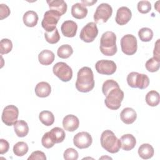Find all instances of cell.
<instances>
[{
    "instance_id": "30bf717a",
    "label": "cell",
    "mask_w": 160,
    "mask_h": 160,
    "mask_svg": "<svg viewBox=\"0 0 160 160\" xmlns=\"http://www.w3.org/2000/svg\"><path fill=\"white\" fill-rule=\"evenodd\" d=\"M98 34V29L97 25L94 22H88L85 25L81 31L79 38L86 42H91Z\"/></svg>"
},
{
    "instance_id": "ffe728a7",
    "label": "cell",
    "mask_w": 160,
    "mask_h": 160,
    "mask_svg": "<svg viewBox=\"0 0 160 160\" xmlns=\"http://www.w3.org/2000/svg\"><path fill=\"white\" fill-rule=\"evenodd\" d=\"M34 91L37 96L39 98H46L50 95L51 88L48 82L42 81L37 84Z\"/></svg>"
},
{
    "instance_id": "ba28073f",
    "label": "cell",
    "mask_w": 160,
    "mask_h": 160,
    "mask_svg": "<svg viewBox=\"0 0 160 160\" xmlns=\"http://www.w3.org/2000/svg\"><path fill=\"white\" fill-rule=\"evenodd\" d=\"M121 50L126 55H133L138 49L137 39L132 34L124 35L121 39Z\"/></svg>"
},
{
    "instance_id": "ab89813d",
    "label": "cell",
    "mask_w": 160,
    "mask_h": 160,
    "mask_svg": "<svg viewBox=\"0 0 160 160\" xmlns=\"http://www.w3.org/2000/svg\"><path fill=\"white\" fill-rule=\"evenodd\" d=\"M9 142L4 139H0V154H3L7 152L9 150Z\"/></svg>"
},
{
    "instance_id": "44dd1931",
    "label": "cell",
    "mask_w": 160,
    "mask_h": 160,
    "mask_svg": "<svg viewBox=\"0 0 160 160\" xmlns=\"http://www.w3.org/2000/svg\"><path fill=\"white\" fill-rule=\"evenodd\" d=\"M88 14V9L82 4L77 2L71 8V14L76 19H81L84 18Z\"/></svg>"
},
{
    "instance_id": "8fae6325",
    "label": "cell",
    "mask_w": 160,
    "mask_h": 160,
    "mask_svg": "<svg viewBox=\"0 0 160 160\" xmlns=\"http://www.w3.org/2000/svg\"><path fill=\"white\" fill-rule=\"evenodd\" d=\"M18 115V108L14 105H8L3 109L1 119L6 125L10 126L17 121Z\"/></svg>"
},
{
    "instance_id": "4316f807",
    "label": "cell",
    "mask_w": 160,
    "mask_h": 160,
    "mask_svg": "<svg viewBox=\"0 0 160 160\" xmlns=\"http://www.w3.org/2000/svg\"><path fill=\"white\" fill-rule=\"evenodd\" d=\"M39 118L40 121L45 126H51L54 122L53 114L49 111H42L39 113Z\"/></svg>"
},
{
    "instance_id": "1f68e13d",
    "label": "cell",
    "mask_w": 160,
    "mask_h": 160,
    "mask_svg": "<svg viewBox=\"0 0 160 160\" xmlns=\"http://www.w3.org/2000/svg\"><path fill=\"white\" fill-rule=\"evenodd\" d=\"M138 36L141 41L143 42H149L152 39L153 32L150 28H142L139 30Z\"/></svg>"
},
{
    "instance_id": "7402d4cb",
    "label": "cell",
    "mask_w": 160,
    "mask_h": 160,
    "mask_svg": "<svg viewBox=\"0 0 160 160\" xmlns=\"http://www.w3.org/2000/svg\"><path fill=\"white\" fill-rule=\"evenodd\" d=\"M54 58L55 56L54 52L48 49L42 51L38 55L39 62L42 65L45 66H48L52 64L54 60Z\"/></svg>"
},
{
    "instance_id": "f1b7e54d",
    "label": "cell",
    "mask_w": 160,
    "mask_h": 160,
    "mask_svg": "<svg viewBox=\"0 0 160 160\" xmlns=\"http://www.w3.org/2000/svg\"><path fill=\"white\" fill-rule=\"evenodd\" d=\"M28 149L27 143L23 141H19L14 145L13 152L17 156H22L28 152Z\"/></svg>"
},
{
    "instance_id": "d6986e66",
    "label": "cell",
    "mask_w": 160,
    "mask_h": 160,
    "mask_svg": "<svg viewBox=\"0 0 160 160\" xmlns=\"http://www.w3.org/2000/svg\"><path fill=\"white\" fill-rule=\"evenodd\" d=\"M50 10L58 12L60 16L64 14L67 11L68 6L66 2L63 0H50L47 1Z\"/></svg>"
},
{
    "instance_id": "d6a6232c",
    "label": "cell",
    "mask_w": 160,
    "mask_h": 160,
    "mask_svg": "<svg viewBox=\"0 0 160 160\" xmlns=\"http://www.w3.org/2000/svg\"><path fill=\"white\" fill-rule=\"evenodd\" d=\"M45 39L49 44H56L60 40V35L58 30L56 28L52 32H46L44 33Z\"/></svg>"
},
{
    "instance_id": "9a60e30c",
    "label": "cell",
    "mask_w": 160,
    "mask_h": 160,
    "mask_svg": "<svg viewBox=\"0 0 160 160\" xmlns=\"http://www.w3.org/2000/svg\"><path fill=\"white\" fill-rule=\"evenodd\" d=\"M62 126L66 131L73 132L79 128V119L73 114H68L63 118Z\"/></svg>"
},
{
    "instance_id": "60d3db41",
    "label": "cell",
    "mask_w": 160,
    "mask_h": 160,
    "mask_svg": "<svg viewBox=\"0 0 160 160\" xmlns=\"http://www.w3.org/2000/svg\"><path fill=\"white\" fill-rule=\"evenodd\" d=\"M153 55L154 58H156L158 59H160L159 57V39H158L157 41L155 43L154 49L153 51Z\"/></svg>"
},
{
    "instance_id": "f546056e",
    "label": "cell",
    "mask_w": 160,
    "mask_h": 160,
    "mask_svg": "<svg viewBox=\"0 0 160 160\" xmlns=\"http://www.w3.org/2000/svg\"><path fill=\"white\" fill-rule=\"evenodd\" d=\"M73 53L72 47L69 44L61 45L57 51L58 56L62 59H67L69 58Z\"/></svg>"
},
{
    "instance_id": "6da1fadb",
    "label": "cell",
    "mask_w": 160,
    "mask_h": 160,
    "mask_svg": "<svg viewBox=\"0 0 160 160\" xmlns=\"http://www.w3.org/2000/svg\"><path fill=\"white\" fill-rule=\"evenodd\" d=\"M102 91L106 96L104 103L107 108L112 110H117L121 107L124 95L116 81L112 79L104 81L102 86Z\"/></svg>"
},
{
    "instance_id": "5b68a950",
    "label": "cell",
    "mask_w": 160,
    "mask_h": 160,
    "mask_svg": "<svg viewBox=\"0 0 160 160\" xmlns=\"http://www.w3.org/2000/svg\"><path fill=\"white\" fill-rule=\"evenodd\" d=\"M127 82L128 85L131 88L144 89L149 86V79L144 74L131 72L127 76Z\"/></svg>"
},
{
    "instance_id": "4fadbf2b",
    "label": "cell",
    "mask_w": 160,
    "mask_h": 160,
    "mask_svg": "<svg viewBox=\"0 0 160 160\" xmlns=\"http://www.w3.org/2000/svg\"><path fill=\"white\" fill-rule=\"evenodd\" d=\"M92 142L91 136L88 132H80L77 133L73 138V143L79 149L89 148Z\"/></svg>"
},
{
    "instance_id": "f35d334b",
    "label": "cell",
    "mask_w": 160,
    "mask_h": 160,
    "mask_svg": "<svg viewBox=\"0 0 160 160\" xmlns=\"http://www.w3.org/2000/svg\"><path fill=\"white\" fill-rule=\"evenodd\" d=\"M10 14V9L9 7L4 4H0V19L2 20L4 18H6Z\"/></svg>"
},
{
    "instance_id": "277c9868",
    "label": "cell",
    "mask_w": 160,
    "mask_h": 160,
    "mask_svg": "<svg viewBox=\"0 0 160 160\" xmlns=\"http://www.w3.org/2000/svg\"><path fill=\"white\" fill-rule=\"evenodd\" d=\"M100 141L101 146L110 153H116L120 149V141L111 130H105L102 132Z\"/></svg>"
},
{
    "instance_id": "8d00e7d4",
    "label": "cell",
    "mask_w": 160,
    "mask_h": 160,
    "mask_svg": "<svg viewBox=\"0 0 160 160\" xmlns=\"http://www.w3.org/2000/svg\"><path fill=\"white\" fill-rule=\"evenodd\" d=\"M63 156L66 160H76L78 158V152L74 148H68L64 152Z\"/></svg>"
},
{
    "instance_id": "484cf974",
    "label": "cell",
    "mask_w": 160,
    "mask_h": 160,
    "mask_svg": "<svg viewBox=\"0 0 160 160\" xmlns=\"http://www.w3.org/2000/svg\"><path fill=\"white\" fill-rule=\"evenodd\" d=\"M159 94L156 91H150L146 95V102L150 106H156L159 103Z\"/></svg>"
},
{
    "instance_id": "603a6c76",
    "label": "cell",
    "mask_w": 160,
    "mask_h": 160,
    "mask_svg": "<svg viewBox=\"0 0 160 160\" xmlns=\"http://www.w3.org/2000/svg\"><path fill=\"white\" fill-rule=\"evenodd\" d=\"M15 133L18 137H25L29 132V127L27 122L23 120L17 121L14 124Z\"/></svg>"
},
{
    "instance_id": "5bb4252c",
    "label": "cell",
    "mask_w": 160,
    "mask_h": 160,
    "mask_svg": "<svg viewBox=\"0 0 160 160\" xmlns=\"http://www.w3.org/2000/svg\"><path fill=\"white\" fill-rule=\"evenodd\" d=\"M132 17L131 10L125 6H122L117 10L116 16V22L119 25H125L127 24Z\"/></svg>"
},
{
    "instance_id": "8992f818",
    "label": "cell",
    "mask_w": 160,
    "mask_h": 160,
    "mask_svg": "<svg viewBox=\"0 0 160 160\" xmlns=\"http://www.w3.org/2000/svg\"><path fill=\"white\" fill-rule=\"evenodd\" d=\"M60 14L53 10H49L44 14L41 22L42 27L46 32H52L56 28V25L59 20Z\"/></svg>"
},
{
    "instance_id": "74e56055",
    "label": "cell",
    "mask_w": 160,
    "mask_h": 160,
    "mask_svg": "<svg viewBox=\"0 0 160 160\" xmlns=\"http://www.w3.org/2000/svg\"><path fill=\"white\" fill-rule=\"evenodd\" d=\"M28 160H36V159H41V160H46V156L45 154L41 151H36L31 153L29 157L28 158Z\"/></svg>"
},
{
    "instance_id": "7a4b0ae2",
    "label": "cell",
    "mask_w": 160,
    "mask_h": 160,
    "mask_svg": "<svg viewBox=\"0 0 160 160\" xmlns=\"http://www.w3.org/2000/svg\"><path fill=\"white\" fill-rule=\"evenodd\" d=\"M94 87V74L92 69L87 66L81 68L77 74L76 88L79 92H88Z\"/></svg>"
},
{
    "instance_id": "4dcf8cb0",
    "label": "cell",
    "mask_w": 160,
    "mask_h": 160,
    "mask_svg": "<svg viewBox=\"0 0 160 160\" xmlns=\"http://www.w3.org/2000/svg\"><path fill=\"white\" fill-rule=\"evenodd\" d=\"M145 66L149 72H156L159 70L160 67V59L154 57L151 58L146 61Z\"/></svg>"
},
{
    "instance_id": "7c38bea8",
    "label": "cell",
    "mask_w": 160,
    "mask_h": 160,
    "mask_svg": "<svg viewBox=\"0 0 160 160\" xmlns=\"http://www.w3.org/2000/svg\"><path fill=\"white\" fill-rule=\"evenodd\" d=\"M96 70L101 74L111 75L114 74L117 69L116 63L111 60L102 59L98 61L95 65Z\"/></svg>"
},
{
    "instance_id": "e0dca14e",
    "label": "cell",
    "mask_w": 160,
    "mask_h": 160,
    "mask_svg": "<svg viewBox=\"0 0 160 160\" xmlns=\"http://www.w3.org/2000/svg\"><path fill=\"white\" fill-rule=\"evenodd\" d=\"M120 118L124 123L126 124H131L136 121L137 118V114L135 110L132 108H126L121 112Z\"/></svg>"
},
{
    "instance_id": "836d02e7",
    "label": "cell",
    "mask_w": 160,
    "mask_h": 160,
    "mask_svg": "<svg viewBox=\"0 0 160 160\" xmlns=\"http://www.w3.org/2000/svg\"><path fill=\"white\" fill-rule=\"evenodd\" d=\"M12 49V43L9 39H2L0 42V53L6 54L11 51Z\"/></svg>"
},
{
    "instance_id": "cb8c5ba5",
    "label": "cell",
    "mask_w": 160,
    "mask_h": 160,
    "mask_svg": "<svg viewBox=\"0 0 160 160\" xmlns=\"http://www.w3.org/2000/svg\"><path fill=\"white\" fill-rule=\"evenodd\" d=\"M24 24L28 27H34L38 21V15L34 11H28L23 15Z\"/></svg>"
},
{
    "instance_id": "3957f363",
    "label": "cell",
    "mask_w": 160,
    "mask_h": 160,
    "mask_svg": "<svg viewBox=\"0 0 160 160\" xmlns=\"http://www.w3.org/2000/svg\"><path fill=\"white\" fill-rule=\"evenodd\" d=\"M99 49L105 56H111L117 52L116 36L112 31H106L102 34L100 39Z\"/></svg>"
},
{
    "instance_id": "2e32d148",
    "label": "cell",
    "mask_w": 160,
    "mask_h": 160,
    "mask_svg": "<svg viewBox=\"0 0 160 160\" xmlns=\"http://www.w3.org/2000/svg\"><path fill=\"white\" fill-rule=\"evenodd\" d=\"M61 30L62 34L68 38H72L76 36L77 30H78V25L77 24L71 20L65 21L61 25Z\"/></svg>"
},
{
    "instance_id": "d4e9b609",
    "label": "cell",
    "mask_w": 160,
    "mask_h": 160,
    "mask_svg": "<svg viewBox=\"0 0 160 160\" xmlns=\"http://www.w3.org/2000/svg\"><path fill=\"white\" fill-rule=\"evenodd\" d=\"M154 153L153 147L148 143L141 144L138 149L139 156L144 159H148L151 158Z\"/></svg>"
},
{
    "instance_id": "b9f144b4",
    "label": "cell",
    "mask_w": 160,
    "mask_h": 160,
    "mask_svg": "<svg viewBox=\"0 0 160 160\" xmlns=\"http://www.w3.org/2000/svg\"><path fill=\"white\" fill-rule=\"evenodd\" d=\"M97 2V1H81V4H82L84 6H92L94 4H95Z\"/></svg>"
},
{
    "instance_id": "ac0fdd59",
    "label": "cell",
    "mask_w": 160,
    "mask_h": 160,
    "mask_svg": "<svg viewBox=\"0 0 160 160\" xmlns=\"http://www.w3.org/2000/svg\"><path fill=\"white\" fill-rule=\"evenodd\" d=\"M119 141L121 148L124 151H130L132 149L136 144V138L131 134H126L122 136Z\"/></svg>"
},
{
    "instance_id": "e575fe53",
    "label": "cell",
    "mask_w": 160,
    "mask_h": 160,
    "mask_svg": "<svg viewBox=\"0 0 160 160\" xmlns=\"http://www.w3.org/2000/svg\"><path fill=\"white\" fill-rule=\"evenodd\" d=\"M41 143H42V145L47 149H49L52 148L54 145V144H56L49 131L46 132L43 135L41 139Z\"/></svg>"
},
{
    "instance_id": "83f0119b",
    "label": "cell",
    "mask_w": 160,
    "mask_h": 160,
    "mask_svg": "<svg viewBox=\"0 0 160 160\" xmlns=\"http://www.w3.org/2000/svg\"><path fill=\"white\" fill-rule=\"evenodd\" d=\"M49 132L54 141H55V143L62 142L65 139V132L61 128L55 127L52 128Z\"/></svg>"
},
{
    "instance_id": "d590c367",
    "label": "cell",
    "mask_w": 160,
    "mask_h": 160,
    "mask_svg": "<svg viewBox=\"0 0 160 160\" xmlns=\"http://www.w3.org/2000/svg\"><path fill=\"white\" fill-rule=\"evenodd\" d=\"M138 10L140 13L146 14L151 9V5L148 1H141L138 3Z\"/></svg>"
},
{
    "instance_id": "52a82bcc",
    "label": "cell",
    "mask_w": 160,
    "mask_h": 160,
    "mask_svg": "<svg viewBox=\"0 0 160 160\" xmlns=\"http://www.w3.org/2000/svg\"><path fill=\"white\" fill-rule=\"evenodd\" d=\"M52 71L60 80L63 82H68L72 79V70L66 63L59 62L55 64L52 68Z\"/></svg>"
},
{
    "instance_id": "9c48e42d",
    "label": "cell",
    "mask_w": 160,
    "mask_h": 160,
    "mask_svg": "<svg viewBox=\"0 0 160 160\" xmlns=\"http://www.w3.org/2000/svg\"><path fill=\"white\" fill-rule=\"evenodd\" d=\"M112 13V7L108 3H102L96 9L94 20L96 23H104L111 18Z\"/></svg>"
}]
</instances>
